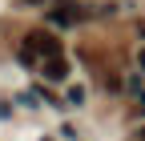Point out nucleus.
Returning <instances> with one entry per match:
<instances>
[{
	"instance_id": "2",
	"label": "nucleus",
	"mask_w": 145,
	"mask_h": 141,
	"mask_svg": "<svg viewBox=\"0 0 145 141\" xmlns=\"http://www.w3.org/2000/svg\"><path fill=\"white\" fill-rule=\"evenodd\" d=\"M40 69H44V77H48V81H65V77H69V65H65V57H52V61H44Z\"/></svg>"
},
{
	"instance_id": "6",
	"label": "nucleus",
	"mask_w": 145,
	"mask_h": 141,
	"mask_svg": "<svg viewBox=\"0 0 145 141\" xmlns=\"http://www.w3.org/2000/svg\"><path fill=\"white\" fill-rule=\"evenodd\" d=\"M141 37H145V24H141Z\"/></svg>"
},
{
	"instance_id": "4",
	"label": "nucleus",
	"mask_w": 145,
	"mask_h": 141,
	"mask_svg": "<svg viewBox=\"0 0 145 141\" xmlns=\"http://www.w3.org/2000/svg\"><path fill=\"white\" fill-rule=\"evenodd\" d=\"M137 65H141V73H145V48H137Z\"/></svg>"
},
{
	"instance_id": "1",
	"label": "nucleus",
	"mask_w": 145,
	"mask_h": 141,
	"mask_svg": "<svg viewBox=\"0 0 145 141\" xmlns=\"http://www.w3.org/2000/svg\"><path fill=\"white\" fill-rule=\"evenodd\" d=\"M20 57H24V61L40 57V65H44V61H52V57H61V40L52 37V32H32V37L24 40V48H20Z\"/></svg>"
},
{
	"instance_id": "7",
	"label": "nucleus",
	"mask_w": 145,
	"mask_h": 141,
	"mask_svg": "<svg viewBox=\"0 0 145 141\" xmlns=\"http://www.w3.org/2000/svg\"><path fill=\"white\" fill-rule=\"evenodd\" d=\"M141 141H145V129H141Z\"/></svg>"
},
{
	"instance_id": "3",
	"label": "nucleus",
	"mask_w": 145,
	"mask_h": 141,
	"mask_svg": "<svg viewBox=\"0 0 145 141\" xmlns=\"http://www.w3.org/2000/svg\"><path fill=\"white\" fill-rule=\"evenodd\" d=\"M69 101H72V105H81V101H85V89H81V85H77V89H69Z\"/></svg>"
},
{
	"instance_id": "5",
	"label": "nucleus",
	"mask_w": 145,
	"mask_h": 141,
	"mask_svg": "<svg viewBox=\"0 0 145 141\" xmlns=\"http://www.w3.org/2000/svg\"><path fill=\"white\" fill-rule=\"evenodd\" d=\"M28 4H40V0H28Z\"/></svg>"
}]
</instances>
